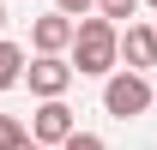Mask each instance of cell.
Wrapping results in <instances>:
<instances>
[{
	"instance_id": "obj_9",
	"label": "cell",
	"mask_w": 157,
	"mask_h": 150,
	"mask_svg": "<svg viewBox=\"0 0 157 150\" xmlns=\"http://www.w3.org/2000/svg\"><path fill=\"white\" fill-rule=\"evenodd\" d=\"M97 12H103V18H133V12H139V0H97Z\"/></svg>"
},
{
	"instance_id": "obj_5",
	"label": "cell",
	"mask_w": 157,
	"mask_h": 150,
	"mask_svg": "<svg viewBox=\"0 0 157 150\" xmlns=\"http://www.w3.org/2000/svg\"><path fill=\"white\" fill-rule=\"evenodd\" d=\"M73 108H67V102H60V96H42V108L30 114V138H42V144H67V138H73Z\"/></svg>"
},
{
	"instance_id": "obj_14",
	"label": "cell",
	"mask_w": 157,
	"mask_h": 150,
	"mask_svg": "<svg viewBox=\"0 0 157 150\" xmlns=\"http://www.w3.org/2000/svg\"><path fill=\"white\" fill-rule=\"evenodd\" d=\"M151 6H157V0H151Z\"/></svg>"
},
{
	"instance_id": "obj_3",
	"label": "cell",
	"mask_w": 157,
	"mask_h": 150,
	"mask_svg": "<svg viewBox=\"0 0 157 150\" xmlns=\"http://www.w3.org/2000/svg\"><path fill=\"white\" fill-rule=\"evenodd\" d=\"M73 36H78V18L73 12H42L36 24H30V48H36V54H67V48H73Z\"/></svg>"
},
{
	"instance_id": "obj_8",
	"label": "cell",
	"mask_w": 157,
	"mask_h": 150,
	"mask_svg": "<svg viewBox=\"0 0 157 150\" xmlns=\"http://www.w3.org/2000/svg\"><path fill=\"white\" fill-rule=\"evenodd\" d=\"M24 144H30V126L12 120V114H0V150H24Z\"/></svg>"
},
{
	"instance_id": "obj_2",
	"label": "cell",
	"mask_w": 157,
	"mask_h": 150,
	"mask_svg": "<svg viewBox=\"0 0 157 150\" xmlns=\"http://www.w3.org/2000/svg\"><path fill=\"white\" fill-rule=\"evenodd\" d=\"M151 96H157V90L139 78V66H127V72H109V78H103V108L115 114V120L145 114V108H151Z\"/></svg>"
},
{
	"instance_id": "obj_10",
	"label": "cell",
	"mask_w": 157,
	"mask_h": 150,
	"mask_svg": "<svg viewBox=\"0 0 157 150\" xmlns=\"http://www.w3.org/2000/svg\"><path fill=\"white\" fill-rule=\"evenodd\" d=\"M60 150H103V138H97V132H73Z\"/></svg>"
},
{
	"instance_id": "obj_13",
	"label": "cell",
	"mask_w": 157,
	"mask_h": 150,
	"mask_svg": "<svg viewBox=\"0 0 157 150\" xmlns=\"http://www.w3.org/2000/svg\"><path fill=\"white\" fill-rule=\"evenodd\" d=\"M0 24H6V6H0Z\"/></svg>"
},
{
	"instance_id": "obj_12",
	"label": "cell",
	"mask_w": 157,
	"mask_h": 150,
	"mask_svg": "<svg viewBox=\"0 0 157 150\" xmlns=\"http://www.w3.org/2000/svg\"><path fill=\"white\" fill-rule=\"evenodd\" d=\"M24 150H55V144H42V138H30V144H24Z\"/></svg>"
},
{
	"instance_id": "obj_1",
	"label": "cell",
	"mask_w": 157,
	"mask_h": 150,
	"mask_svg": "<svg viewBox=\"0 0 157 150\" xmlns=\"http://www.w3.org/2000/svg\"><path fill=\"white\" fill-rule=\"evenodd\" d=\"M121 60V24L115 18H78V36H73V66L85 78H109Z\"/></svg>"
},
{
	"instance_id": "obj_4",
	"label": "cell",
	"mask_w": 157,
	"mask_h": 150,
	"mask_svg": "<svg viewBox=\"0 0 157 150\" xmlns=\"http://www.w3.org/2000/svg\"><path fill=\"white\" fill-rule=\"evenodd\" d=\"M73 60H60V54H36L30 66H24V78H30V96H67V84H73Z\"/></svg>"
},
{
	"instance_id": "obj_6",
	"label": "cell",
	"mask_w": 157,
	"mask_h": 150,
	"mask_svg": "<svg viewBox=\"0 0 157 150\" xmlns=\"http://www.w3.org/2000/svg\"><path fill=\"white\" fill-rule=\"evenodd\" d=\"M121 54H127V66H157V24H127L121 30Z\"/></svg>"
},
{
	"instance_id": "obj_11",
	"label": "cell",
	"mask_w": 157,
	"mask_h": 150,
	"mask_svg": "<svg viewBox=\"0 0 157 150\" xmlns=\"http://www.w3.org/2000/svg\"><path fill=\"white\" fill-rule=\"evenodd\" d=\"M60 12H73V18H85V12H91V6H97V0H55Z\"/></svg>"
},
{
	"instance_id": "obj_7",
	"label": "cell",
	"mask_w": 157,
	"mask_h": 150,
	"mask_svg": "<svg viewBox=\"0 0 157 150\" xmlns=\"http://www.w3.org/2000/svg\"><path fill=\"white\" fill-rule=\"evenodd\" d=\"M24 78V48L18 42H0V90H12Z\"/></svg>"
}]
</instances>
